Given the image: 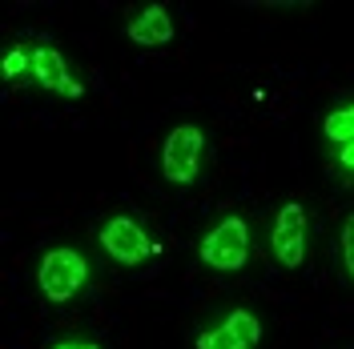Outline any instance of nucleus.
Wrapping results in <instances>:
<instances>
[{
  "instance_id": "f257e3e1",
  "label": "nucleus",
  "mask_w": 354,
  "mask_h": 349,
  "mask_svg": "<svg viewBox=\"0 0 354 349\" xmlns=\"http://www.w3.org/2000/svg\"><path fill=\"white\" fill-rule=\"evenodd\" d=\"M201 265L218 269V273H238L245 269V257H250V225L245 217H225L218 221L198 245Z\"/></svg>"
},
{
  "instance_id": "f03ea898",
  "label": "nucleus",
  "mask_w": 354,
  "mask_h": 349,
  "mask_svg": "<svg viewBox=\"0 0 354 349\" xmlns=\"http://www.w3.org/2000/svg\"><path fill=\"white\" fill-rule=\"evenodd\" d=\"M85 281H88V261L77 253V249L61 245V249H48V253L41 257L37 285H41V293L48 297V301H57V306L73 301Z\"/></svg>"
},
{
  "instance_id": "7ed1b4c3",
  "label": "nucleus",
  "mask_w": 354,
  "mask_h": 349,
  "mask_svg": "<svg viewBox=\"0 0 354 349\" xmlns=\"http://www.w3.org/2000/svg\"><path fill=\"white\" fill-rule=\"evenodd\" d=\"M201 153H205V132L198 125H177L165 145H161V173L169 185H194L201 173Z\"/></svg>"
},
{
  "instance_id": "20e7f679",
  "label": "nucleus",
  "mask_w": 354,
  "mask_h": 349,
  "mask_svg": "<svg viewBox=\"0 0 354 349\" xmlns=\"http://www.w3.org/2000/svg\"><path fill=\"white\" fill-rule=\"evenodd\" d=\"M270 253L274 261L298 269L306 261V209L298 201H286L274 217V233H270Z\"/></svg>"
},
{
  "instance_id": "39448f33",
  "label": "nucleus",
  "mask_w": 354,
  "mask_h": 349,
  "mask_svg": "<svg viewBox=\"0 0 354 349\" xmlns=\"http://www.w3.org/2000/svg\"><path fill=\"white\" fill-rule=\"evenodd\" d=\"M101 249L121 265H141L145 257H153V237L133 217L121 213V217H109L101 225Z\"/></svg>"
},
{
  "instance_id": "423d86ee",
  "label": "nucleus",
  "mask_w": 354,
  "mask_h": 349,
  "mask_svg": "<svg viewBox=\"0 0 354 349\" xmlns=\"http://www.w3.org/2000/svg\"><path fill=\"white\" fill-rule=\"evenodd\" d=\"M262 341V326L250 309H234L221 326L198 333V349H254Z\"/></svg>"
},
{
  "instance_id": "0eeeda50",
  "label": "nucleus",
  "mask_w": 354,
  "mask_h": 349,
  "mask_svg": "<svg viewBox=\"0 0 354 349\" xmlns=\"http://www.w3.org/2000/svg\"><path fill=\"white\" fill-rule=\"evenodd\" d=\"M32 81L41 88H48V92H65V97H81V92H85L81 81L68 77L65 57H61L57 48H48V44H37V48H32Z\"/></svg>"
},
{
  "instance_id": "6e6552de",
  "label": "nucleus",
  "mask_w": 354,
  "mask_h": 349,
  "mask_svg": "<svg viewBox=\"0 0 354 349\" xmlns=\"http://www.w3.org/2000/svg\"><path fill=\"white\" fill-rule=\"evenodd\" d=\"M125 37L133 44H141V48H157V44H169L174 41V21H169V12L153 4V8H145V12H137L129 24H125Z\"/></svg>"
},
{
  "instance_id": "1a4fd4ad",
  "label": "nucleus",
  "mask_w": 354,
  "mask_h": 349,
  "mask_svg": "<svg viewBox=\"0 0 354 349\" xmlns=\"http://www.w3.org/2000/svg\"><path fill=\"white\" fill-rule=\"evenodd\" d=\"M322 137L334 141L338 149L354 141V105H342V109H330L322 117Z\"/></svg>"
},
{
  "instance_id": "9d476101",
  "label": "nucleus",
  "mask_w": 354,
  "mask_h": 349,
  "mask_svg": "<svg viewBox=\"0 0 354 349\" xmlns=\"http://www.w3.org/2000/svg\"><path fill=\"white\" fill-rule=\"evenodd\" d=\"M0 68H4V77H8V81H17V77H24V72L32 68V52H28V48H8Z\"/></svg>"
},
{
  "instance_id": "9b49d317",
  "label": "nucleus",
  "mask_w": 354,
  "mask_h": 349,
  "mask_svg": "<svg viewBox=\"0 0 354 349\" xmlns=\"http://www.w3.org/2000/svg\"><path fill=\"white\" fill-rule=\"evenodd\" d=\"M342 265H346V277L354 281V213L342 221Z\"/></svg>"
},
{
  "instance_id": "f8f14e48",
  "label": "nucleus",
  "mask_w": 354,
  "mask_h": 349,
  "mask_svg": "<svg viewBox=\"0 0 354 349\" xmlns=\"http://www.w3.org/2000/svg\"><path fill=\"white\" fill-rule=\"evenodd\" d=\"M338 165H342L346 173H354V141H351V145H342V149H338Z\"/></svg>"
},
{
  "instance_id": "ddd939ff",
  "label": "nucleus",
  "mask_w": 354,
  "mask_h": 349,
  "mask_svg": "<svg viewBox=\"0 0 354 349\" xmlns=\"http://www.w3.org/2000/svg\"><path fill=\"white\" fill-rule=\"evenodd\" d=\"M53 349H101L97 341H61V346H53Z\"/></svg>"
}]
</instances>
